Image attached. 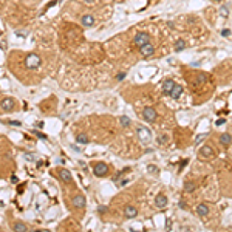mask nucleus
<instances>
[{
  "mask_svg": "<svg viewBox=\"0 0 232 232\" xmlns=\"http://www.w3.org/2000/svg\"><path fill=\"white\" fill-rule=\"evenodd\" d=\"M25 65H26V68H30V70L39 68L40 67V57L37 54H28L25 57Z\"/></svg>",
  "mask_w": 232,
  "mask_h": 232,
  "instance_id": "nucleus-1",
  "label": "nucleus"
},
{
  "mask_svg": "<svg viewBox=\"0 0 232 232\" xmlns=\"http://www.w3.org/2000/svg\"><path fill=\"white\" fill-rule=\"evenodd\" d=\"M147 42H150V34L149 33H144V31H141V33H136V36L133 37V43L139 48V47H142L144 43H147Z\"/></svg>",
  "mask_w": 232,
  "mask_h": 232,
  "instance_id": "nucleus-2",
  "label": "nucleus"
},
{
  "mask_svg": "<svg viewBox=\"0 0 232 232\" xmlns=\"http://www.w3.org/2000/svg\"><path fill=\"white\" fill-rule=\"evenodd\" d=\"M93 173L96 175V176H105L107 173H109V166H107L105 163H94L93 164Z\"/></svg>",
  "mask_w": 232,
  "mask_h": 232,
  "instance_id": "nucleus-3",
  "label": "nucleus"
},
{
  "mask_svg": "<svg viewBox=\"0 0 232 232\" xmlns=\"http://www.w3.org/2000/svg\"><path fill=\"white\" fill-rule=\"evenodd\" d=\"M139 53H141V56H144V57L153 56V53H155V45H153L152 42H147V43H144L142 47H139Z\"/></svg>",
  "mask_w": 232,
  "mask_h": 232,
  "instance_id": "nucleus-4",
  "label": "nucleus"
},
{
  "mask_svg": "<svg viewBox=\"0 0 232 232\" xmlns=\"http://www.w3.org/2000/svg\"><path fill=\"white\" fill-rule=\"evenodd\" d=\"M142 116H144V119L147 122H153L156 119V110L153 107H146V109L142 110Z\"/></svg>",
  "mask_w": 232,
  "mask_h": 232,
  "instance_id": "nucleus-5",
  "label": "nucleus"
},
{
  "mask_svg": "<svg viewBox=\"0 0 232 232\" xmlns=\"http://www.w3.org/2000/svg\"><path fill=\"white\" fill-rule=\"evenodd\" d=\"M85 197L84 195H74L73 200H71V204L76 207V209H84L85 207Z\"/></svg>",
  "mask_w": 232,
  "mask_h": 232,
  "instance_id": "nucleus-6",
  "label": "nucleus"
},
{
  "mask_svg": "<svg viewBox=\"0 0 232 232\" xmlns=\"http://www.w3.org/2000/svg\"><path fill=\"white\" fill-rule=\"evenodd\" d=\"M94 22H96V19H94V16H91V14H84L81 17V23H82V26H85V28L93 26Z\"/></svg>",
  "mask_w": 232,
  "mask_h": 232,
  "instance_id": "nucleus-7",
  "label": "nucleus"
},
{
  "mask_svg": "<svg viewBox=\"0 0 232 232\" xmlns=\"http://www.w3.org/2000/svg\"><path fill=\"white\" fill-rule=\"evenodd\" d=\"M14 99H11V97H5V99L0 102V107H2L3 112H11L14 109Z\"/></svg>",
  "mask_w": 232,
  "mask_h": 232,
  "instance_id": "nucleus-8",
  "label": "nucleus"
},
{
  "mask_svg": "<svg viewBox=\"0 0 232 232\" xmlns=\"http://www.w3.org/2000/svg\"><path fill=\"white\" fill-rule=\"evenodd\" d=\"M173 87H175V82L172 81V79H166V81L163 82V93H164L166 96H170Z\"/></svg>",
  "mask_w": 232,
  "mask_h": 232,
  "instance_id": "nucleus-9",
  "label": "nucleus"
},
{
  "mask_svg": "<svg viewBox=\"0 0 232 232\" xmlns=\"http://www.w3.org/2000/svg\"><path fill=\"white\" fill-rule=\"evenodd\" d=\"M59 178H60V180L64 181V183H67V184L73 181V178H71V173L67 170V169H60V170H59Z\"/></svg>",
  "mask_w": 232,
  "mask_h": 232,
  "instance_id": "nucleus-10",
  "label": "nucleus"
},
{
  "mask_svg": "<svg viewBox=\"0 0 232 232\" xmlns=\"http://www.w3.org/2000/svg\"><path fill=\"white\" fill-rule=\"evenodd\" d=\"M138 135H139V138H141L142 142H149L150 141V130H147V129L139 127L138 129Z\"/></svg>",
  "mask_w": 232,
  "mask_h": 232,
  "instance_id": "nucleus-11",
  "label": "nucleus"
},
{
  "mask_svg": "<svg viewBox=\"0 0 232 232\" xmlns=\"http://www.w3.org/2000/svg\"><path fill=\"white\" fill-rule=\"evenodd\" d=\"M124 213H126V218H135L138 215V209L135 206H126Z\"/></svg>",
  "mask_w": 232,
  "mask_h": 232,
  "instance_id": "nucleus-12",
  "label": "nucleus"
},
{
  "mask_svg": "<svg viewBox=\"0 0 232 232\" xmlns=\"http://www.w3.org/2000/svg\"><path fill=\"white\" fill-rule=\"evenodd\" d=\"M155 204H156V206L158 207H166L167 206V197H166V195H163V193H159L158 195V197L155 198Z\"/></svg>",
  "mask_w": 232,
  "mask_h": 232,
  "instance_id": "nucleus-13",
  "label": "nucleus"
},
{
  "mask_svg": "<svg viewBox=\"0 0 232 232\" xmlns=\"http://www.w3.org/2000/svg\"><path fill=\"white\" fill-rule=\"evenodd\" d=\"M197 213L200 217H207V213H209V207H207V204H198L197 206Z\"/></svg>",
  "mask_w": 232,
  "mask_h": 232,
  "instance_id": "nucleus-14",
  "label": "nucleus"
},
{
  "mask_svg": "<svg viewBox=\"0 0 232 232\" xmlns=\"http://www.w3.org/2000/svg\"><path fill=\"white\" fill-rule=\"evenodd\" d=\"M181 94H183V87H181V85H178V84H175V87H173V90H172L170 96L173 97V99H180Z\"/></svg>",
  "mask_w": 232,
  "mask_h": 232,
  "instance_id": "nucleus-15",
  "label": "nucleus"
},
{
  "mask_svg": "<svg viewBox=\"0 0 232 232\" xmlns=\"http://www.w3.org/2000/svg\"><path fill=\"white\" fill-rule=\"evenodd\" d=\"M200 155H201L203 158H209V156L213 155V150H212V147H209V146H204V147L200 149Z\"/></svg>",
  "mask_w": 232,
  "mask_h": 232,
  "instance_id": "nucleus-16",
  "label": "nucleus"
},
{
  "mask_svg": "<svg viewBox=\"0 0 232 232\" xmlns=\"http://www.w3.org/2000/svg\"><path fill=\"white\" fill-rule=\"evenodd\" d=\"M220 144H223V146L232 144V136L229 135V133H223V135H220Z\"/></svg>",
  "mask_w": 232,
  "mask_h": 232,
  "instance_id": "nucleus-17",
  "label": "nucleus"
},
{
  "mask_svg": "<svg viewBox=\"0 0 232 232\" xmlns=\"http://www.w3.org/2000/svg\"><path fill=\"white\" fill-rule=\"evenodd\" d=\"M209 81V76L206 73H198L197 76V85H203V84H206Z\"/></svg>",
  "mask_w": 232,
  "mask_h": 232,
  "instance_id": "nucleus-18",
  "label": "nucleus"
},
{
  "mask_svg": "<svg viewBox=\"0 0 232 232\" xmlns=\"http://www.w3.org/2000/svg\"><path fill=\"white\" fill-rule=\"evenodd\" d=\"M184 48H186V42H184L183 39H178V40L175 42V51L180 53V51H183Z\"/></svg>",
  "mask_w": 232,
  "mask_h": 232,
  "instance_id": "nucleus-19",
  "label": "nucleus"
},
{
  "mask_svg": "<svg viewBox=\"0 0 232 232\" xmlns=\"http://www.w3.org/2000/svg\"><path fill=\"white\" fill-rule=\"evenodd\" d=\"M13 231H17V232H23V231H26V225H23L22 221H17V223H14Z\"/></svg>",
  "mask_w": 232,
  "mask_h": 232,
  "instance_id": "nucleus-20",
  "label": "nucleus"
},
{
  "mask_svg": "<svg viewBox=\"0 0 232 232\" xmlns=\"http://www.w3.org/2000/svg\"><path fill=\"white\" fill-rule=\"evenodd\" d=\"M76 142L77 144H88V136L84 135V133H81V135L76 136Z\"/></svg>",
  "mask_w": 232,
  "mask_h": 232,
  "instance_id": "nucleus-21",
  "label": "nucleus"
},
{
  "mask_svg": "<svg viewBox=\"0 0 232 232\" xmlns=\"http://www.w3.org/2000/svg\"><path fill=\"white\" fill-rule=\"evenodd\" d=\"M220 16L221 17H228L229 16V6H226V5L220 6Z\"/></svg>",
  "mask_w": 232,
  "mask_h": 232,
  "instance_id": "nucleus-22",
  "label": "nucleus"
},
{
  "mask_svg": "<svg viewBox=\"0 0 232 232\" xmlns=\"http://www.w3.org/2000/svg\"><path fill=\"white\" fill-rule=\"evenodd\" d=\"M130 124H132V121H130L129 116H121V126L122 127H129Z\"/></svg>",
  "mask_w": 232,
  "mask_h": 232,
  "instance_id": "nucleus-23",
  "label": "nucleus"
},
{
  "mask_svg": "<svg viewBox=\"0 0 232 232\" xmlns=\"http://www.w3.org/2000/svg\"><path fill=\"white\" fill-rule=\"evenodd\" d=\"M193 189H195V184L193 183H190V181H186L184 183V190L186 192H192Z\"/></svg>",
  "mask_w": 232,
  "mask_h": 232,
  "instance_id": "nucleus-24",
  "label": "nucleus"
},
{
  "mask_svg": "<svg viewBox=\"0 0 232 232\" xmlns=\"http://www.w3.org/2000/svg\"><path fill=\"white\" fill-rule=\"evenodd\" d=\"M206 138H207V133H200V135L195 136V144H200V142L203 139H206Z\"/></svg>",
  "mask_w": 232,
  "mask_h": 232,
  "instance_id": "nucleus-25",
  "label": "nucleus"
},
{
  "mask_svg": "<svg viewBox=\"0 0 232 232\" xmlns=\"http://www.w3.org/2000/svg\"><path fill=\"white\" fill-rule=\"evenodd\" d=\"M178 207H180V209H183V210H186V209H187V204H186V201H184V200H181L180 203H178Z\"/></svg>",
  "mask_w": 232,
  "mask_h": 232,
  "instance_id": "nucleus-26",
  "label": "nucleus"
},
{
  "mask_svg": "<svg viewBox=\"0 0 232 232\" xmlns=\"http://www.w3.org/2000/svg\"><path fill=\"white\" fill-rule=\"evenodd\" d=\"M107 210H109L107 206H99V207H97V212H99V213H105Z\"/></svg>",
  "mask_w": 232,
  "mask_h": 232,
  "instance_id": "nucleus-27",
  "label": "nucleus"
},
{
  "mask_svg": "<svg viewBox=\"0 0 232 232\" xmlns=\"http://www.w3.org/2000/svg\"><path fill=\"white\" fill-rule=\"evenodd\" d=\"M147 169H149V172H150V173H155V172H156V166H153V164H150Z\"/></svg>",
  "mask_w": 232,
  "mask_h": 232,
  "instance_id": "nucleus-28",
  "label": "nucleus"
},
{
  "mask_svg": "<svg viewBox=\"0 0 232 232\" xmlns=\"http://www.w3.org/2000/svg\"><path fill=\"white\" fill-rule=\"evenodd\" d=\"M221 36H223V37H229V36H231V31H229V30H223V31H221Z\"/></svg>",
  "mask_w": 232,
  "mask_h": 232,
  "instance_id": "nucleus-29",
  "label": "nucleus"
},
{
  "mask_svg": "<svg viewBox=\"0 0 232 232\" xmlns=\"http://www.w3.org/2000/svg\"><path fill=\"white\" fill-rule=\"evenodd\" d=\"M124 77H126V73H118L116 74V79H118V81H122Z\"/></svg>",
  "mask_w": 232,
  "mask_h": 232,
  "instance_id": "nucleus-30",
  "label": "nucleus"
},
{
  "mask_svg": "<svg viewBox=\"0 0 232 232\" xmlns=\"http://www.w3.org/2000/svg\"><path fill=\"white\" fill-rule=\"evenodd\" d=\"M166 141H167V136H164V135L158 138V142H161V144H164V142H166Z\"/></svg>",
  "mask_w": 232,
  "mask_h": 232,
  "instance_id": "nucleus-31",
  "label": "nucleus"
},
{
  "mask_svg": "<svg viewBox=\"0 0 232 232\" xmlns=\"http://www.w3.org/2000/svg\"><path fill=\"white\" fill-rule=\"evenodd\" d=\"M36 135H37V138H40V139H47V136L43 135V133H40V132H34Z\"/></svg>",
  "mask_w": 232,
  "mask_h": 232,
  "instance_id": "nucleus-32",
  "label": "nucleus"
},
{
  "mask_svg": "<svg viewBox=\"0 0 232 232\" xmlns=\"http://www.w3.org/2000/svg\"><path fill=\"white\" fill-rule=\"evenodd\" d=\"M25 158L28 159V161H33V159H34V156H33L31 153H26V155H25Z\"/></svg>",
  "mask_w": 232,
  "mask_h": 232,
  "instance_id": "nucleus-33",
  "label": "nucleus"
},
{
  "mask_svg": "<svg viewBox=\"0 0 232 232\" xmlns=\"http://www.w3.org/2000/svg\"><path fill=\"white\" fill-rule=\"evenodd\" d=\"M225 122H226V119H218L215 124H217V126H223V124H225Z\"/></svg>",
  "mask_w": 232,
  "mask_h": 232,
  "instance_id": "nucleus-34",
  "label": "nucleus"
},
{
  "mask_svg": "<svg viewBox=\"0 0 232 232\" xmlns=\"http://www.w3.org/2000/svg\"><path fill=\"white\" fill-rule=\"evenodd\" d=\"M10 124H11V126H20V122H19V121H11Z\"/></svg>",
  "mask_w": 232,
  "mask_h": 232,
  "instance_id": "nucleus-35",
  "label": "nucleus"
},
{
  "mask_svg": "<svg viewBox=\"0 0 232 232\" xmlns=\"http://www.w3.org/2000/svg\"><path fill=\"white\" fill-rule=\"evenodd\" d=\"M11 181H13V183H14V184H17V178H16V176H14V175H13V176H11Z\"/></svg>",
  "mask_w": 232,
  "mask_h": 232,
  "instance_id": "nucleus-36",
  "label": "nucleus"
},
{
  "mask_svg": "<svg viewBox=\"0 0 232 232\" xmlns=\"http://www.w3.org/2000/svg\"><path fill=\"white\" fill-rule=\"evenodd\" d=\"M84 2H85V3H93L94 0H84Z\"/></svg>",
  "mask_w": 232,
  "mask_h": 232,
  "instance_id": "nucleus-37",
  "label": "nucleus"
},
{
  "mask_svg": "<svg viewBox=\"0 0 232 232\" xmlns=\"http://www.w3.org/2000/svg\"><path fill=\"white\" fill-rule=\"evenodd\" d=\"M213 2H218V3H220V2H221V0H213Z\"/></svg>",
  "mask_w": 232,
  "mask_h": 232,
  "instance_id": "nucleus-38",
  "label": "nucleus"
},
{
  "mask_svg": "<svg viewBox=\"0 0 232 232\" xmlns=\"http://www.w3.org/2000/svg\"><path fill=\"white\" fill-rule=\"evenodd\" d=\"M34 2H37V0H34Z\"/></svg>",
  "mask_w": 232,
  "mask_h": 232,
  "instance_id": "nucleus-39",
  "label": "nucleus"
}]
</instances>
